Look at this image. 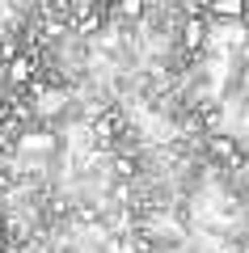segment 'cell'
<instances>
[{
  "mask_svg": "<svg viewBox=\"0 0 249 253\" xmlns=\"http://www.w3.org/2000/svg\"><path fill=\"white\" fill-rule=\"evenodd\" d=\"M203 38H207V26H203V21H186V26H182V46H186V51H199Z\"/></svg>",
  "mask_w": 249,
  "mask_h": 253,
  "instance_id": "8992f818",
  "label": "cell"
},
{
  "mask_svg": "<svg viewBox=\"0 0 249 253\" xmlns=\"http://www.w3.org/2000/svg\"><path fill=\"white\" fill-rule=\"evenodd\" d=\"M114 169L123 173V177H131V173H135V161H131V156H118V161H114Z\"/></svg>",
  "mask_w": 249,
  "mask_h": 253,
  "instance_id": "ba28073f",
  "label": "cell"
},
{
  "mask_svg": "<svg viewBox=\"0 0 249 253\" xmlns=\"http://www.w3.org/2000/svg\"><path fill=\"white\" fill-rule=\"evenodd\" d=\"M144 0H118V4H110V17H118V21H135V17H144Z\"/></svg>",
  "mask_w": 249,
  "mask_h": 253,
  "instance_id": "5b68a950",
  "label": "cell"
},
{
  "mask_svg": "<svg viewBox=\"0 0 249 253\" xmlns=\"http://www.w3.org/2000/svg\"><path fill=\"white\" fill-rule=\"evenodd\" d=\"M207 17L241 21V17H245V0H215V4H207Z\"/></svg>",
  "mask_w": 249,
  "mask_h": 253,
  "instance_id": "277c9868",
  "label": "cell"
},
{
  "mask_svg": "<svg viewBox=\"0 0 249 253\" xmlns=\"http://www.w3.org/2000/svg\"><path fill=\"white\" fill-rule=\"evenodd\" d=\"M207 152H211L215 161H228V165H241V156H237V144H232V135H220V131H215V135L207 139Z\"/></svg>",
  "mask_w": 249,
  "mask_h": 253,
  "instance_id": "3957f363",
  "label": "cell"
},
{
  "mask_svg": "<svg viewBox=\"0 0 249 253\" xmlns=\"http://www.w3.org/2000/svg\"><path fill=\"white\" fill-rule=\"evenodd\" d=\"M241 21H245V26H249V4H245V17H241Z\"/></svg>",
  "mask_w": 249,
  "mask_h": 253,
  "instance_id": "9c48e42d",
  "label": "cell"
},
{
  "mask_svg": "<svg viewBox=\"0 0 249 253\" xmlns=\"http://www.w3.org/2000/svg\"><path fill=\"white\" fill-rule=\"evenodd\" d=\"M21 148H26V152H51L55 135H47V131H30V135L21 139Z\"/></svg>",
  "mask_w": 249,
  "mask_h": 253,
  "instance_id": "52a82bcc",
  "label": "cell"
},
{
  "mask_svg": "<svg viewBox=\"0 0 249 253\" xmlns=\"http://www.w3.org/2000/svg\"><path fill=\"white\" fill-rule=\"evenodd\" d=\"M4 81H9L13 89H34V81H38V55L21 51L13 63H4Z\"/></svg>",
  "mask_w": 249,
  "mask_h": 253,
  "instance_id": "6da1fadb",
  "label": "cell"
},
{
  "mask_svg": "<svg viewBox=\"0 0 249 253\" xmlns=\"http://www.w3.org/2000/svg\"><path fill=\"white\" fill-rule=\"evenodd\" d=\"M0 253H9V249H0Z\"/></svg>",
  "mask_w": 249,
  "mask_h": 253,
  "instance_id": "30bf717a",
  "label": "cell"
},
{
  "mask_svg": "<svg viewBox=\"0 0 249 253\" xmlns=\"http://www.w3.org/2000/svg\"><path fill=\"white\" fill-rule=\"evenodd\" d=\"M89 135L98 139V144H114V139H123V118H118L114 110H106V114H98L89 123Z\"/></svg>",
  "mask_w": 249,
  "mask_h": 253,
  "instance_id": "7a4b0ae2",
  "label": "cell"
}]
</instances>
